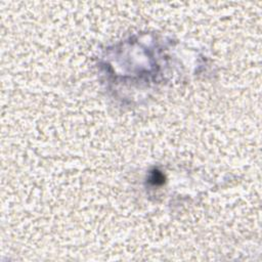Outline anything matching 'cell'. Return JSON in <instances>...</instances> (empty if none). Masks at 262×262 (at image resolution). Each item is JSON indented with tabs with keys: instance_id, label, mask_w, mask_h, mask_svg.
<instances>
[{
	"instance_id": "cell-1",
	"label": "cell",
	"mask_w": 262,
	"mask_h": 262,
	"mask_svg": "<svg viewBox=\"0 0 262 262\" xmlns=\"http://www.w3.org/2000/svg\"><path fill=\"white\" fill-rule=\"evenodd\" d=\"M152 180L153 182L158 184V183H163V180H164V177H163V175L160 173L159 171H155L154 173H153V177H152Z\"/></svg>"
}]
</instances>
